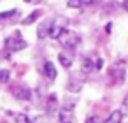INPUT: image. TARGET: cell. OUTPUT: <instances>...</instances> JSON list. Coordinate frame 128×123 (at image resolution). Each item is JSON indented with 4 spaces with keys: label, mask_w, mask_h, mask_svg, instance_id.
I'll return each instance as SVG.
<instances>
[{
    "label": "cell",
    "mask_w": 128,
    "mask_h": 123,
    "mask_svg": "<svg viewBox=\"0 0 128 123\" xmlns=\"http://www.w3.org/2000/svg\"><path fill=\"white\" fill-rule=\"evenodd\" d=\"M54 109H56V95H49V98H48V112H51Z\"/></svg>",
    "instance_id": "cell-15"
},
{
    "label": "cell",
    "mask_w": 128,
    "mask_h": 123,
    "mask_svg": "<svg viewBox=\"0 0 128 123\" xmlns=\"http://www.w3.org/2000/svg\"><path fill=\"white\" fill-rule=\"evenodd\" d=\"M84 123H104V121H102V118H100V116H96V114H95V116H90Z\"/></svg>",
    "instance_id": "cell-18"
},
{
    "label": "cell",
    "mask_w": 128,
    "mask_h": 123,
    "mask_svg": "<svg viewBox=\"0 0 128 123\" xmlns=\"http://www.w3.org/2000/svg\"><path fill=\"white\" fill-rule=\"evenodd\" d=\"M39 16H40V11H34L32 14H28V16L23 20V25H32V23H34Z\"/></svg>",
    "instance_id": "cell-13"
},
{
    "label": "cell",
    "mask_w": 128,
    "mask_h": 123,
    "mask_svg": "<svg viewBox=\"0 0 128 123\" xmlns=\"http://www.w3.org/2000/svg\"><path fill=\"white\" fill-rule=\"evenodd\" d=\"M9 79H11V72L9 70H6V69L0 70V83H7Z\"/></svg>",
    "instance_id": "cell-17"
},
{
    "label": "cell",
    "mask_w": 128,
    "mask_h": 123,
    "mask_svg": "<svg viewBox=\"0 0 128 123\" xmlns=\"http://www.w3.org/2000/svg\"><path fill=\"white\" fill-rule=\"evenodd\" d=\"M58 118H60V123H76L74 107H68V105L62 107V109H60V114H58Z\"/></svg>",
    "instance_id": "cell-5"
},
{
    "label": "cell",
    "mask_w": 128,
    "mask_h": 123,
    "mask_svg": "<svg viewBox=\"0 0 128 123\" xmlns=\"http://www.w3.org/2000/svg\"><path fill=\"white\" fill-rule=\"evenodd\" d=\"M16 14V11H7V13H0V20L2 18H11V16H14Z\"/></svg>",
    "instance_id": "cell-19"
},
{
    "label": "cell",
    "mask_w": 128,
    "mask_h": 123,
    "mask_svg": "<svg viewBox=\"0 0 128 123\" xmlns=\"http://www.w3.org/2000/svg\"><path fill=\"white\" fill-rule=\"evenodd\" d=\"M123 9L128 11V0H124V2H123Z\"/></svg>",
    "instance_id": "cell-23"
},
{
    "label": "cell",
    "mask_w": 128,
    "mask_h": 123,
    "mask_svg": "<svg viewBox=\"0 0 128 123\" xmlns=\"http://www.w3.org/2000/svg\"><path fill=\"white\" fill-rule=\"evenodd\" d=\"M58 60H60V63H62L65 69H68V67L72 65V58H70L68 55H65V53H60V55H58Z\"/></svg>",
    "instance_id": "cell-12"
},
{
    "label": "cell",
    "mask_w": 128,
    "mask_h": 123,
    "mask_svg": "<svg viewBox=\"0 0 128 123\" xmlns=\"http://www.w3.org/2000/svg\"><path fill=\"white\" fill-rule=\"evenodd\" d=\"M56 41H58L63 48H67V49H76V48L79 46V42H81V37H79L76 32H72V30H65Z\"/></svg>",
    "instance_id": "cell-1"
},
{
    "label": "cell",
    "mask_w": 128,
    "mask_h": 123,
    "mask_svg": "<svg viewBox=\"0 0 128 123\" xmlns=\"http://www.w3.org/2000/svg\"><path fill=\"white\" fill-rule=\"evenodd\" d=\"M123 111L124 112H128V95L124 97V100H123Z\"/></svg>",
    "instance_id": "cell-21"
},
{
    "label": "cell",
    "mask_w": 128,
    "mask_h": 123,
    "mask_svg": "<svg viewBox=\"0 0 128 123\" xmlns=\"http://www.w3.org/2000/svg\"><path fill=\"white\" fill-rule=\"evenodd\" d=\"M93 69H95L93 60H91V58H88V56H84V58H82V63H81V70H82L84 74H90Z\"/></svg>",
    "instance_id": "cell-8"
},
{
    "label": "cell",
    "mask_w": 128,
    "mask_h": 123,
    "mask_svg": "<svg viewBox=\"0 0 128 123\" xmlns=\"http://www.w3.org/2000/svg\"><path fill=\"white\" fill-rule=\"evenodd\" d=\"M102 65H104V60L98 58V60H96V69H102Z\"/></svg>",
    "instance_id": "cell-22"
},
{
    "label": "cell",
    "mask_w": 128,
    "mask_h": 123,
    "mask_svg": "<svg viewBox=\"0 0 128 123\" xmlns=\"http://www.w3.org/2000/svg\"><path fill=\"white\" fill-rule=\"evenodd\" d=\"M90 2H91V4H100L102 0H90Z\"/></svg>",
    "instance_id": "cell-25"
},
{
    "label": "cell",
    "mask_w": 128,
    "mask_h": 123,
    "mask_svg": "<svg viewBox=\"0 0 128 123\" xmlns=\"http://www.w3.org/2000/svg\"><path fill=\"white\" fill-rule=\"evenodd\" d=\"M67 27H68V20H65V18H56V20H53V21H51V27H49V37H51V39H58V37L67 30Z\"/></svg>",
    "instance_id": "cell-4"
},
{
    "label": "cell",
    "mask_w": 128,
    "mask_h": 123,
    "mask_svg": "<svg viewBox=\"0 0 128 123\" xmlns=\"http://www.w3.org/2000/svg\"><path fill=\"white\" fill-rule=\"evenodd\" d=\"M12 95L16 98H20V100H30V97H32L30 90L28 88H23V86H14L12 88Z\"/></svg>",
    "instance_id": "cell-6"
},
{
    "label": "cell",
    "mask_w": 128,
    "mask_h": 123,
    "mask_svg": "<svg viewBox=\"0 0 128 123\" xmlns=\"http://www.w3.org/2000/svg\"><path fill=\"white\" fill-rule=\"evenodd\" d=\"M49 27H51V21H44V23H40V27H39V32H37L39 39H42V37L49 35Z\"/></svg>",
    "instance_id": "cell-10"
},
{
    "label": "cell",
    "mask_w": 128,
    "mask_h": 123,
    "mask_svg": "<svg viewBox=\"0 0 128 123\" xmlns=\"http://www.w3.org/2000/svg\"><path fill=\"white\" fill-rule=\"evenodd\" d=\"M14 121L16 123H30V118L26 114H23V112H16L14 114Z\"/></svg>",
    "instance_id": "cell-14"
},
{
    "label": "cell",
    "mask_w": 128,
    "mask_h": 123,
    "mask_svg": "<svg viewBox=\"0 0 128 123\" xmlns=\"http://www.w3.org/2000/svg\"><path fill=\"white\" fill-rule=\"evenodd\" d=\"M34 123H48V121H46V118H44V116H37V118L34 119Z\"/></svg>",
    "instance_id": "cell-20"
},
{
    "label": "cell",
    "mask_w": 128,
    "mask_h": 123,
    "mask_svg": "<svg viewBox=\"0 0 128 123\" xmlns=\"http://www.w3.org/2000/svg\"><path fill=\"white\" fill-rule=\"evenodd\" d=\"M26 48V41L20 35V32H14L11 37L6 39V49L11 51V53H18V51H23Z\"/></svg>",
    "instance_id": "cell-2"
},
{
    "label": "cell",
    "mask_w": 128,
    "mask_h": 123,
    "mask_svg": "<svg viewBox=\"0 0 128 123\" xmlns=\"http://www.w3.org/2000/svg\"><path fill=\"white\" fill-rule=\"evenodd\" d=\"M121 119H123V111H112L105 123H121Z\"/></svg>",
    "instance_id": "cell-9"
},
{
    "label": "cell",
    "mask_w": 128,
    "mask_h": 123,
    "mask_svg": "<svg viewBox=\"0 0 128 123\" xmlns=\"http://www.w3.org/2000/svg\"><path fill=\"white\" fill-rule=\"evenodd\" d=\"M44 74H46L48 79H51V81L56 79V69H54L53 62H46V63H44Z\"/></svg>",
    "instance_id": "cell-7"
},
{
    "label": "cell",
    "mask_w": 128,
    "mask_h": 123,
    "mask_svg": "<svg viewBox=\"0 0 128 123\" xmlns=\"http://www.w3.org/2000/svg\"><path fill=\"white\" fill-rule=\"evenodd\" d=\"M112 74H116L114 76L116 83H123V79H124V69L123 67H114L112 69Z\"/></svg>",
    "instance_id": "cell-11"
},
{
    "label": "cell",
    "mask_w": 128,
    "mask_h": 123,
    "mask_svg": "<svg viewBox=\"0 0 128 123\" xmlns=\"http://www.w3.org/2000/svg\"><path fill=\"white\" fill-rule=\"evenodd\" d=\"M25 2H28V4H39L40 0H25Z\"/></svg>",
    "instance_id": "cell-24"
},
{
    "label": "cell",
    "mask_w": 128,
    "mask_h": 123,
    "mask_svg": "<svg viewBox=\"0 0 128 123\" xmlns=\"http://www.w3.org/2000/svg\"><path fill=\"white\" fill-rule=\"evenodd\" d=\"M84 81H86V76H84L82 70H81V72H74V74L68 76L67 90L72 91V93H77V91H81V88L84 86Z\"/></svg>",
    "instance_id": "cell-3"
},
{
    "label": "cell",
    "mask_w": 128,
    "mask_h": 123,
    "mask_svg": "<svg viewBox=\"0 0 128 123\" xmlns=\"http://www.w3.org/2000/svg\"><path fill=\"white\" fill-rule=\"evenodd\" d=\"M67 6H68L70 9H81V7H82V0H68Z\"/></svg>",
    "instance_id": "cell-16"
}]
</instances>
